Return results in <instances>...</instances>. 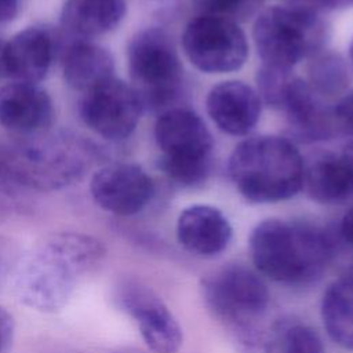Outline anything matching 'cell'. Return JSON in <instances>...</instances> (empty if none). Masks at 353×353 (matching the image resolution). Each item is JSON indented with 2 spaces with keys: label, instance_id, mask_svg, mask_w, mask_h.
I'll return each mask as SVG.
<instances>
[{
  "label": "cell",
  "instance_id": "1",
  "mask_svg": "<svg viewBox=\"0 0 353 353\" xmlns=\"http://www.w3.org/2000/svg\"><path fill=\"white\" fill-rule=\"evenodd\" d=\"M106 255L97 237L80 232H55L21 255L11 280L17 299L37 312L62 310L80 281L95 272Z\"/></svg>",
  "mask_w": 353,
  "mask_h": 353
},
{
  "label": "cell",
  "instance_id": "2",
  "mask_svg": "<svg viewBox=\"0 0 353 353\" xmlns=\"http://www.w3.org/2000/svg\"><path fill=\"white\" fill-rule=\"evenodd\" d=\"M248 248L261 274L288 285L314 281L334 255L332 240L320 226L277 218L265 219L252 229Z\"/></svg>",
  "mask_w": 353,
  "mask_h": 353
},
{
  "label": "cell",
  "instance_id": "3",
  "mask_svg": "<svg viewBox=\"0 0 353 353\" xmlns=\"http://www.w3.org/2000/svg\"><path fill=\"white\" fill-rule=\"evenodd\" d=\"M303 171L294 143L272 135L243 141L229 160L232 181L252 203H276L295 196L303 186Z\"/></svg>",
  "mask_w": 353,
  "mask_h": 353
},
{
  "label": "cell",
  "instance_id": "4",
  "mask_svg": "<svg viewBox=\"0 0 353 353\" xmlns=\"http://www.w3.org/2000/svg\"><path fill=\"white\" fill-rule=\"evenodd\" d=\"M11 145L17 181L22 189L54 192L80 181L98 159L97 146L69 131H46Z\"/></svg>",
  "mask_w": 353,
  "mask_h": 353
},
{
  "label": "cell",
  "instance_id": "5",
  "mask_svg": "<svg viewBox=\"0 0 353 353\" xmlns=\"http://www.w3.org/2000/svg\"><path fill=\"white\" fill-rule=\"evenodd\" d=\"M201 294L208 312L230 331L237 346L258 335L265 327L270 294L250 268L239 263L226 265L201 281Z\"/></svg>",
  "mask_w": 353,
  "mask_h": 353
},
{
  "label": "cell",
  "instance_id": "6",
  "mask_svg": "<svg viewBox=\"0 0 353 353\" xmlns=\"http://www.w3.org/2000/svg\"><path fill=\"white\" fill-rule=\"evenodd\" d=\"M132 88L143 109L167 110L179 92L182 66L171 37L159 28L138 32L127 48Z\"/></svg>",
  "mask_w": 353,
  "mask_h": 353
},
{
  "label": "cell",
  "instance_id": "7",
  "mask_svg": "<svg viewBox=\"0 0 353 353\" xmlns=\"http://www.w3.org/2000/svg\"><path fill=\"white\" fill-rule=\"evenodd\" d=\"M325 28L307 7H272L254 25V41L265 65L288 68L314 55L323 46Z\"/></svg>",
  "mask_w": 353,
  "mask_h": 353
},
{
  "label": "cell",
  "instance_id": "8",
  "mask_svg": "<svg viewBox=\"0 0 353 353\" xmlns=\"http://www.w3.org/2000/svg\"><path fill=\"white\" fill-rule=\"evenodd\" d=\"M182 46L189 61L205 73L237 70L248 54L245 34L237 23L210 15H200L189 22Z\"/></svg>",
  "mask_w": 353,
  "mask_h": 353
},
{
  "label": "cell",
  "instance_id": "9",
  "mask_svg": "<svg viewBox=\"0 0 353 353\" xmlns=\"http://www.w3.org/2000/svg\"><path fill=\"white\" fill-rule=\"evenodd\" d=\"M117 307L138 325L145 345L153 353H176L183 342L182 328L154 290L139 280H121L113 294Z\"/></svg>",
  "mask_w": 353,
  "mask_h": 353
},
{
  "label": "cell",
  "instance_id": "10",
  "mask_svg": "<svg viewBox=\"0 0 353 353\" xmlns=\"http://www.w3.org/2000/svg\"><path fill=\"white\" fill-rule=\"evenodd\" d=\"M142 110L143 105L137 91L117 77L84 92L80 102L83 123L109 141L128 138L137 128Z\"/></svg>",
  "mask_w": 353,
  "mask_h": 353
},
{
  "label": "cell",
  "instance_id": "11",
  "mask_svg": "<svg viewBox=\"0 0 353 353\" xmlns=\"http://www.w3.org/2000/svg\"><path fill=\"white\" fill-rule=\"evenodd\" d=\"M90 193L102 210L119 216H130L148 205L154 186L152 178L138 164L110 163L92 175Z\"/></svg>",
  "mask_w": 353,
  "mask_h": 353
},
{
  "label": "cell",
  "instance_id": "12",
  "mask_svg": "<svg viewBox=\"0 0 353 353\" xmlns=\"http://www.w3.org/2000/svg\"><path fill=\"white\" fill-rule=\"evenodd\" d=\"M57 41L41 26H28L4 41L1 50V74L12 81L37 84L54 61Z\"/></svg>",
  "mask_w": 353,
  "mask_h": 353
},
{
  "label": "cell",
  "instance_id": "13",
  "mask_svg": "<svg viewBox=\"0 0 353 353\" xmlns=\"http://www.w3.org/2000/svg\"><path fill=\"white\" fill-rule=\"evenodd\" d=\"M51 97L37 84L11 81L0 87V125L32 137L50 130L54 121Z\"/></svg>",
  "mask_w": 353,
  "mask_h": 353
},
{
  "label": "cell",
  "instance_id": "14",
  "mask_svg": "<svg viewBox=\"0 0 353 353\" xmlns=\"http://www.w3.org/2000/svg\"><path fill=\"white\" fill-rule=\"evenodd\" d=\"M154 138L161 157L172 160L211 159L212 137L194 112L181 108L164 110L156 121Z\"/></svg>",
  "mask_w": 353,
  "mask_h": 353
},
{
  "label": "cell",
  "instance_id": "15",
  "mask_svg": "<svg viewBox=\"0 0 353 353\" xmlns=\"http://www.w3.org/2000/svg\"><path fill=\"white\" fill-rule=\"evenodd\" d=\"M232 233L229 219L212 205H190L179 214L176 221L178 243L188 252L203 258H211L225 251L232 240Z\"/></svg>",
  "mask_w": 353,
  "mask_h": 353
},
{
  "label": "cell",
  "instance_id": "16",
  "mask_svg": "<svg viewBox=\"0 0 353 353\" xmlns=\"http://www.w3.org/2000/svg\"><path fill=\"white\" fill-rule=\"evenodd\" d=\"M207 112L211 120L230 135L250 132L261 114L258 94L241 81H223L207 97Z\"/></svg>",
  "mask_w": 353,
  "mask_h": 353
},
{
  "label": "cell",
  "instance_id": "17",
  "mask_svg": "<svg viewBox=\"0 0 353 353\" xmlns=\"http://www.w3.org/2000/svg\"><path fill=\"white\" fill-rule=\"evenodd\" d=\"M114 61L112 54L102 46L85 39L72 43L63 54L62 73L65 83L80 92L114 77Z\"/></svg>",
  "mask_w": 353,
  "mask_h": 353
},
{
  "label": "cell",
  "instance_id": "18",
  "mask_svg": "<svg viewBox=\"0 0 353 353\" xmlns=\"http://www.w3.org/2000/svg\"><path fill=\"white\" fill-rule=\"evenodd\" d=\"M124 14V0H66L61 11V25L81 39L97 37L113 30Z\"/></svg>",
  "mask_w": 353,
  "mask_h": 353
},
{
  "label": "cell",
  "instance_id": "19",
  "mask_svg": "<svg viewBox=\"0 0 353 353\" xmlns=\"http://www.w3.org/2000/svg\"><path fill=\"white\" fill-rule=\"evenodd\" d=\"M292 134L302 141L323 139L331 128V116L309 83L295 77L284 102Z\"/></svg>",
  "mask_w": 353,
  "mask_h": 353
},
{
  "label": "cell",
  "instance_id": "20",
  "mask_svg": "<svg viewBox=\"0 0 353 353\" xmlns=\"http://www.w3.org/2000/svg\"><path fill=\"white\" fill-rule=\"evenodd\" d=\"M321 320L328 336L341 347L353 352V266L324 291Z\"/></svg>",
  "mask_w": 353,
  "mask_h": 353
},
{
  "label": "cell",
  "instance_id": "21",
  "mask_svg": "<svg viewBox=\"0 0 353 353\" xmlns=\"http://www.w3.org/2000/svg\"><path fill=\"white\" fill-rule=\"evenodd\" d=\"M303 186L309 196L320 203H338L353 194V185L336 156L316 159L303 171Z\"/></svg>",
  "mask_w": 353,
  "mask_h": 353
},
{
  "label": "cell",
  "instance_id": "22",
  "mask_svg": "<svg viewBox=\"0 0 353 353\" xmlns=\"http://www.w3.org/2000/svg\"><path fill=\"white\" fill-rule=\"evenodd\" d=\"M265 353H325V349L312 325L290 317L268 327Z\"/></svg>",
  "mask_w": 353,
  "mask_h": 353
},
{
  "label": "cell",
  "instance_id": "23",
  "mask_svg": "<svg viewBox=\"0 0 353 353\" xmlns=\"http://www.w3.org/2000/svg\"><path fill=\"white\" fill-rule=\"evenodd\" d=\"M310 85L316 92L323 95H332L341 91L347 80V69L343 59L335 54L317 57L310 68Z\"/></svg>",
  "mask_w": 353,
  "mask_h": 353
},
{
  "label": "cell",
  "instance_id": "24",
  "mask_svg": "<svg viewBox=\"0 0 353 353\" xmlns=\"http://www.w3.org/2000/svg\"><path fill=\"white\" fill-rule=\"evenodd\" d=\"M295 77L296 76L288 68H279L263 63L256 76L259 95L269 106L283 109Z\"/></svg>",
  "mask_w": 353,
  "mask_h": 353
},
{
  "label": "cell",
  "instance_id": "25",
  "mask_svg": "<svg viewBox=\"0 0 353 353\" xmlns=\"http://www.w3.org/2000/svg\"><path fill=\"white\" fill-rule=\"evenodd\" d=\"M211 159L207 160H172L160 157L159 167L168 178L183 185L193 186L203 182L210 172Z\"/></svg>",
  "mask_w": 353,
  "mask_h": 353
},
{
  "label": "cell",
  "instance_id": "26",
  "mask_svg": "<svg viewBox=\"0 0 353 353\" xmlns=\"http://www.w3.org/2000/svg\"><path fill=\"white\" fill-rule=\"evenodd\" d=\"M201 15L218 17L236 22L250 17L261 0H194Z\"/></svg>",
  "mask_w": 353,
  "mask_h": 353
},
{
  "label": "cell",
  "instance_id": "27",
  "mask_svg": "<svg viewBox=\"0 0 353 353\" xmlns=\"http://www.w3.org/2000/svg\"><path fill=\"white\" fill-rule=\"evenodd\" d=\"M21 250L15 241L0 234V291L11 285L12 276L21 259Z\"/></svg>",
  "mask_w": 353,
  "mask_h": 353
},
{
  "label": "cell",
  "instance_id": "28",
  "mask_svg": "<svg viewBox=\"0 0 353 353\" xmlns=\"http://www.w3.org/2000/svg\"><path fill=\"white\" fill-rule=\"evenodd\" d=\"M22 188L19 186L12 163V150L10 143L0 142V196H15Z\"/></svg>",
  "mask_w": 353,
  "mask_h": 353
},
{
  "label": "cell",
  "instance_id": "29",
  "mask_svg": "<svg viewBox=\"0 0 353 353\" xmlns=\"http://www.w3.org/2000/svg\"><path fill=\"white\" fill-rule=\"evenodd\" d=\"M332 114L338 128L353 137V91L347 92L338 101Z\"/></svg>",
  "mask_w": 353,
  "mask_h": 353
},
{
  "label": "cell",
  "instance_id": "30",
  "mask_svg": "<svg viewBox=\"0 0 353 353\" xmlns=\"http://www.w3.org/2000/svg\"><path fill=\"white\" fill-rule=\"evenodd\" d=\"M14 338L12 316L0 306V353H7Z\"/></svg>",
  "mask_w": 353,
  "mask_h": 353
},
{
  "label": "cell",
  "instance_id": "31",
  "mask_svg": "<svg viewBox=\"0 0 353 353\" xmlns=\"http://www.w3.org/2000/svg\"><path fill=\"white\" fill-rule=\"evenodd\" d=\"M22 7V0H0V25L14 21Z\"/></svg>",
  "mask_w": 353,
  "mask_h": 353
},
{
  "label": "cell",
  "instance_id": "32",
  "mask_svg": "<svg viewBox=\"0 0 353 353\" xmlns=\"http://www.w3.org/2000/svg\"><path fill=\"white\" fill-rule=\"evenodd\" d=\"M339 232H341V236L342 239L350 245L353 247V207H350L342 221H341V225H339Z\"/></svg>",
  "mask_w": 353,
  "mask_h": 353
},
{
  "label": "cell",
  "instance_id": "33",
  "mask_svg": "<svg viewBox=\"0 0 353 353\" xmlns=\"http://www.w3.org/2000/svg\"><path fill=\"white\" fill-rule=\"evenodd\" d=\"M339 159H341V163H342V165H343L352 185H353V142H349L343 148Z\"/></svg>",
  "mask_w": 353,
  "mask_h": 353
},
{
  "label": "cell",
  "instance_id": "34",
  "mask_svg": "<svg viewBox=\"0 0 353 353\" xmlns=\"http://www.w3.org/2000/svg\"><path fill=\"white\" fill-rule=\"evenodd\" d=\"M317 7L323 8H336L339 6H347L353 0H312Z\"/></svg>",
  "mask_w": 353,
  "mask_h": 353
},
{
  "label": "cell",
  "instance_id": "35",
  "mask_svg": "<svg viewBox=\"0 0 353 353\" xmlns=\"http://www.w3.org/2000/svg\"><path fill=\"white\" fill-rule=\"evenodd\" d=\"M112 353H146V352H142L137 347H130V346H121V347H117L114 349Z\"/></svg>",
  "mask_w": 353,
  "mask_h": 353
},
{
  "label": "cell",
  "instance_id": "36",
  "mask_svg": "<svg viewBox=\"0 0 353 353\" xmlns=\"http://www.w3.org/2000/svg\"><path fill=\"white\" fill-rule=\"evenodd\" d=\"M3 44H4V41L0 40V74H1V50H3Z\"/></svg>",
  "mask_w": 353,
  "mask_h": 353
},
{
  "label": "cell",
  "instance_id": "37",
  "mask_svg": "<svg viewBox=\"0 0 353 353\" xmlns=\"http://www.w3.org/2000/svg\"><path fill=\"white\" fill-rule=\"evenodd\" d=\"M350 59H352V63H353V41H352V46H350Z\"/></svg>",
  "mask_w": 353,
  "mask_h": 353
}]
</instances>
